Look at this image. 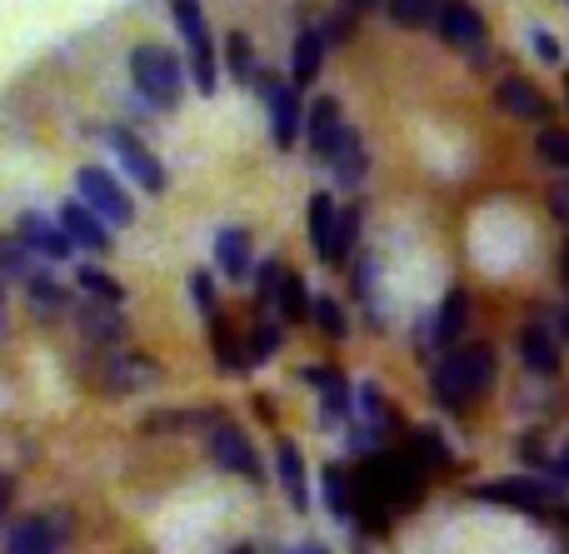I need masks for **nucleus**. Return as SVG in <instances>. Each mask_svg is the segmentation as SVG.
I'll use <instances>...</instances> for the list:
<instances>
[{
	"instance_id": "24",
	"label": "nucleus",
	"mask_w": 569,
	"mask_h": 554,
	"mask_svg": "<svg viewBox=\"0 0 569 554\" xmlns=\"http://www.w3.org/2000/svg\"><path fill=\"white\" fill-rule=\"evenodd\" d=\"M465 315H470V295L465 290H450L445 295V305H440V315H435V325H430V345H440V350H450L455 340L465 335Z\"/></svg>"
},
{
	"instance_id": "22",
	"label": "nucleus",
	"mask_w": 569,
	"mask_h": 554,
	"mask_svg": "<svg viewBox=\"0 0 569 554\" xmlns=\"http://www.w3.org/2000/svg\"><path fill=\"white\" fill-rule=\"evenodd\" d=\"M330 170H335V180H340V185H360V180H365V170H370V155H365L360 130L345 125L340 145H335V155H330Z\"/></svg>"
},
{
	"instance_id": "29",
	"label": "nucleus",
	"mask_w": 569,
	"mask_h": 554,
	"mask_svg": "<svg viewBox=\"0 0 569 554\" xmlns=\"http://www.w3.org/2000/svg\"><path fill=\"white\" fill-rule=\"evenodd\" d=\"M320 485H325V505H330V515L340 520V525H350V520H355V500H350V485H345V470L340 465H325Z\"/></svg>"
},
{
	"instance_id": "16",
	"label": "nucleus",
	"mask_w": 569,
	"mask_h": 554,
	"mask_svg": "<svg viewBox=\"0 0 569 554\" xmlns=\"http://www.w3.org/2000/svg\"><path fill=\"white\" fill-rule=\"evenodd\" d=\"M76 325H80V335L100 350H120V340H126V315H120V305L90 300V305L76 310Z\"/></svg>"
},
{
	"instance_id": "42",
	"label": "nucleus",
	"mask_w": 569,
	"mask_h": 554,
	"mask_svg": "<svg viewBox=\"0 0 569 554\" xmlns=\"http://www.w3.org/2000/svg\"><path fill=\"white\" fill-rule=\"evenodd\" d=\"M10 500H16V480L0 470V535H6V515H10Z\"/></svg>"
},
{
	"instance_id": "27",
	"label": "nucleus",
	"mask_w": 569,
	"mask_h": 554,
	"mask_svg": "<svg viewBox=\"0 0 569 554\" xmlns=\"http://www.w3.org/2000/svg\"><path fill=\"white\" fill-rule=\"evenodd\" d=\"M26 290H30V305H36V315H46V320L50 315H70V295L50 275H40V270H36V275L26 280Z\"/></svg>"
},
{
	"instance_id": "39",
	"label": "nucleus",
	"mask_w": 569,
	"mask_h": 554,
	"mask_svg": "<svg viewBox=\"0 0 569 554\" xmlns=\"http://www.w3.org/2000/svg\"><path fill=\"white\" fill-rule=\"evenodd\" d=\"M190 300H196V310L206 320H216V280H210V270H190Z\"/></svg>"
},
{
	"instance_id": "13",
	"label": "nucleus",
	"mask_w": 569,
	"mask_h": 554,
	"mask_svg": "<svg viewBox=\"0 0 569 554\" xmlns=\"http://www.w3.org/2000/svg\"><path fill=\"white\" fill-rule=\"evenodd\" d=\"M96 375H100V390H110V395H130V390L156 385L160 365L150 355H120V350H110V360L96 370Z\"/></svg>"
},
{
	"instance_id": "5",
	"label": "nucleus",
	"mask_w": 569,
	"mask_h": 554,
	"mask_svg": "<svg viewBox=\"0 0 569 554\" xmlns=\"http://www.w3.org/2000/svg\"><path fill=\"white\" fill-rule=\"evenodd\" d=\"M76 190H80V200H86V205L96 210L110 230H126L130 220H136V205H130L126 185H120L106 165H80L76 170Z\"/></svg>"
},
{
	"instance_id": "9",
	"label": "nucleus",
	"mask_w": 569,
	"mask_h": 554,
	"mask_svg": "<svg viewBox=\"0 0 569 554\" xmlns=\"http://www.w3.org/2000/svg\"><path fill=\"white\" fill-rule=\"evenodd\" d=\"M300 380H305V385L320 390V400H325V405H320V425H325V430H340L345 420L355 415L350 380H345L340 370H330V365H305V370H300Z\"/></svg>"
},
{
	"instance_id": "10",
	"label": "nucleus",
	"mask_w": 569,
	"mask_h": 554,
	"mask_svg": "<svg viewBox=\"0 0 569 554\" xmlns=\"http://www.w3.org/2000/svg\"><path fill=\"white\" fill-rule=\"evenodd\" d=\"M340 135H345L340 100H335V95L310 100V110H305V150H310V160H325V165H330V155H335V145H340Z\"/></svg>"
},
{
	"instance_id": "37",
	"label": "nucleus",
	"mask_w": 569,
	"mask_h": 554,
	"mask_svg": "<svg viewBox=\"0 0 569 554\" xmlns=\"http://www.w3.org/2000/svg\"><path fill=\"white\" fill-rule=\"evenodd\" d=\"M415 465H430V470L450 465V450H445V440L435 435V430H420V435H415Z\"/></svg>"
},
{
	"instance_id": "12",
	"label": "nucleus",
	"mask_w": 569,
	"mask_h": 554,
	"mask_svg": "<svg viewBox=\"0 0 569 554\" xmlns=\"http://www.w3.org/2000/svg\"><path fill=\"white\" fill-rule=\"evenodd\" d=\"M435 30H440V40L455 50H475V56L485 50V16L475 6H465V0H445Z\"/></svg>"
},
{
	"instance_id": "4",
	"label": "nucleus",
	"mask_w": 569,
	"mask_h": 554,
	"mask_svg": "<svg viewBox=\"0 0 569 554\" xmlns=\"http://www.w3.org/2000/svg\"><path fill=\"white\" fill-rule=\"evenodd\" d=\"M260 100H266V115H270V145L276 150H295L305 140V100L295 80L280 75H260L256 80Z\"/></svg>"
},
{
	"instance_id": "47",
	"label": "nucleus",
	"mask_w": 569,
	"mask_h": 554,
	"mask_svg": "<svg viewBox=\"0 0 569 554\" xmlns=\"http://www.w3.org/2000/svg\"><path fill=\"white\" fill-rule=\"evenodd\" d=\"M560 270H565V280H569V240H565V250H560Z\"/></svg>"
},
{
	"instance_id": "48",
	"label": "nucleus",
	"mask_w": 569,
	"mask_h": 554,
	"mask_svg": "<svg viewBox=\"0 0 569 554\" xmlns=\"http://www.w3.org/2000/svg\"><path fill=\"white\" fill-rule=\"evenodd\" d=\"M230 554H256V545H236V550H230Z\"/></svg>"
},
{
	"instance_id": "20",
	"label": "nucleus",
	"mask_w": 569,
	"mask_h": 554,
	"mask_svg": "<svg viewBox=\"0 0 569 554\" xmlns=\"http://www.w3.org/2000/svg\"><path fill=\"white\" fill-rule=\"evenodd\" d=\"M276 475L284 485V500L305 515V510H310V490H305V460H300V445H295V440H280L276 445Z\"/></svg>"
},
{
	"instance_id": "14",
	"label": "nucleus",
	"mask_w": 569,
	"mask_h": 554,
	"mask_svg": "<svg viewBox=\"0 0 569 554\" xmlns=\"http://www.w3.org/2000/svg\"><path fill=\"white\" fill-rule=\"evenodd\" d=\"M60 545H66V525L46 515L16 520L6 530V554H60Z\"/></svg>"
},
{
	"instance_id": "30",
	"label": "nucleus",
	"mask_w": 569,
	"mask_h": 554,
	"mask_svg": "<svg viewBox=\"0 0 569 554\" xmlns=\"http://www.w3.org/2000/svg\"><path fill=\"white\" fill-rule=\"evenodd\" d=\"M276 310L284 325H295V320H310V295H305V280L300 275H284L280 295H276Z\"/></svg>"
},
{
	"instance_id": "18",
	"label": "nucleus",
	"mask_w": 569,
	"mask_h": 554,
	"mask_svg": "<svg viewBox=\"0 0 569 554\" xmlns=\"http://www.w3.org/2000/svg\"><path fill=\"white\" fill-rule=\"evenodd\" d=\"M216 270L230 280V285L250 280V270H256V260H250V235L240 225H226L216 235Z\"/></svg>"
},
{
	"instance_id": "15",
	"label": "nucleus",
	"mask_w": 569,
	"mask_h": 554,
	"mask_svg": "<svg viewBox=\"0 0 569 554\" xmlns=\"http://www.w3.org/2000/svg\"><path fill=\"white\" fill-rule=\"evenodd\" d=\"M16 235L36 250V260H70V250H76V245H70V235L60 230V220L40 215V210H26V215H20Z\"/></svg>"
},
{
	"instance_id": "44",
	"label": "nucleus",
	"mask_w": 569,
	"mask_h": 554,
	"mask_svg": "<svg viewBox=\"0 0 569 554\" xmlns=\"http://www.w3.org/2000/svg\"><path fill=\"white\" fill-rule=\"evenodd\" d=\"M290 554H330V550H325L320 540H305V545H300V550H290Z\"/></svg>"
},
{
	"instance_id": "19",
	"label": "nucleus",
	"mask_w": 569,
	"mask_h": 554,
	"mask_svg": "<svg viewBox=\"0 0 569 554\" xmlns=\"http://www.w3.org/2000/svg\"><path fill=\"white\" fill-rule=\"evenodd\" d=\"M335 225H340V205H335L325 190L310 195V205H305V230H310V245L325 265H330V250H335Z\"/></svg>"
},
{
	"instance_id": "35",
	"label": "nucleus",
	"mask_w": 569,
	"mask_h": 554,
	"mask_svg": "<svg viewBox=\"0 0 569 554\" xmlns=\"http://www.w3.org/2000/svg\"><path fill=\"white\" fill-rule=\"evenodd\" d=\"M355 245H360V210H340V225H335V250H330V265H345Z\"/></svg>"
},
{
	"instance_id": "36",
	"label": "nucleus",
	"mask_w": 569,
	"mask_h": 554,
	"mask_svg": "<svg viewBox=\"0 0 569 554\" xmlns=\"http://www.w3.org/2000/svg\"><path fill=\"white\" fill-rule=\"evenodd\" d=\"M284 275H290V270L280 265V255L260 260V265H256V295H260V305H276V295H280Z\"/></svg>"
},
{
	"instance_id": "23",
	"label": "nucleus",
	"mask_w": 569,
	"mask_h": 554,
	"mask_svg": "<svg viewBox=\"0 0 569 554\" xmlns=\"http://www.w3.org/2000/svg\"><path fill=\"white\" fill-rule=\"evenodd\" d=\"M520 360L535 370V375H555L560 370V345L545 325H525L520 330Z\"/></svg>"
},
{
	"instance_id": "2",
	"label": "nucleus",
	"mask_w": 569,
	"mask_h": 554,
	"mask_svg": "<svg viewBox=\"0 0 569 554\" xmlns=\"http://www.w3.org/2000/svg\"><path fill=\"white\" fill-rule=\"evenodd\" d=\"M130 80L136 95L156 110H176L186 95V60L166 46H136L130 50Z\"/></svg>"
},
{
	"instance_id": "8",
	"label": "nucleus",
	"mask_w": 569,
	"mask_h": 554,
	"mask_svg": "<svg viewBox=\"0 0 569 554\" xmlns=\"http://www.w3.org/2000/svg\"><path fill=\"white\" fill-rule=\"evenodd\" d=\"M475 500L485 505H510V510H530V515H550L560 490L545 485V480H490V485L475 490Z\"/></svg>"
},
{
	"instance_id": "3",
	"label": "nucleus",
	"mask_w": 569,
	"mask_h": 554,
	"mask_svg": "<svg viewBox=\"0 0 569 554\" xmlns=\"http://www.w3.org/2000/svg\"><path fill=\"white\" fill-rule=\"evenodd\" d=\"M170 16H176V30H180V40H186V60H190V80H196V90L200 95H216L220 60H216V40H210L200 0H170Z\"/></svg>"
},
{
	"instance_id": "32",
	"label": "nucleus",
	"mask_w": 569,
	"mask_h": 554,
	"mask_svg": "<svg viewBox=\"0 0 569 554\" xmlns=\"http://www.w3.org/2000/svg\"><path fill=\"white\" fill-rule=\"evenodd\" d=\"M30 260H36V250L26 245V240L20 235H0V275H36V270H30Z\"/></svg>"
},
{
	"instance_id": "40",
	"label": "nucleus",
	"mask_w": 569,
	"mask_h": 554,
	"mask_svg": "<svg viewBox=\"0 0 569 554\" xmlns=\"http://www.w3.org/2000/svg\"><path fill=\"white\" fill-rule=\"evenodd\" d=\"M540 160H550V165H560L569 170V130H540Z\"/></svg>"
},
{
	"instance_id": "26",
	"label": "nucleus",
	"mask_w": 569,
	"mask_h": 554,
	"mask_svg": "<svg viewBox=\"0 0 569 554\" xmlns=\"http://www.w3.org/2000/svg\"><path fill=\"white\" fill-rule=\"evenodd\" d=\"M440 6L445 0H385V10H390V20L400 30H425L440 20Z\"/></svg>"
},
{
	"instance_id": "49",
	"label": "nucleus",
	"mask_w": 569,
	"mask_h": 554,
	"mask_svg": "<svg viewBox=\"0 0 569 554\" xmlns=\"http://www.w3.org/2000/svg\"><path fill=\"white\" fill-rule=\"evenodd\" d=\"M0 315H6V295H0Z\"/></svg>"
},
{
	"instance_id": "25",
	"label": "nucleus",
	"mask_w": 569,
	"mask_h": 554,
	"mask_svg": "<svg viewBox=\"0 0 569 554\" xmlns=\"http://www.w3.org/2000/svg\"><path fill=\"white\" fill-rule=\"evenodd\" d=\"M226 66H230V80H240V85H256V80H260L256 46H250L246 30H230V36H226Z\"/></svg>"
},
{
	"instance_id": "17",
	"label": "nucleus",
	"mask_w": 569,
	"mask_h": 554,
	"mask_svg": "<svg viewBox=\"0 0 569 554\" xmlns=\"http://www.w3.org/2000/svg\"><path fill=\"white\" fill-rule=\"evenodd\" d=\"M495 100H500V110L515 115V120H545L550 115V100H545L525 75H505L500 85H495Z\"/></svg>"
},
{
	"instance_id": "11",
	"label": "nucleus",
	"mask_w": 569,
	"mask_h": 554,
	"mask_svg": "<svg viewBox=\"0 0 569 554\" xmlns=\"http://www.w3.org/2000/svg\"><path fill=\"white\" fill-rule=\"evenodd\" d=\"M56 220H60V230L70 235L76 250H90V255H106L110 250V225L86 205V200H66V205L56 210Z\"/></svg>"
},
{
	"instance_id": "45",
	"label": "nucleus",
	"mask_w": 569,
	"mask_h": 554,
	"mask_svg": "<svg viewBox=\"0 0 569 554\" xmlns=\"http://www.w3.org/2000/svg\"><path fill=\"white\" fill-rule=\"evenodd\" d=\"M345 10H355V16H360V10H370V6H380V0H340Z\"/></svg>"
},
{
	"instance_id": "21",
	"label": "nucleus",
	"mask_w": 569,
	"mask_h": 554,
	"mask_svg": "<svg viewBox=\"0 0 569 554\" xmlns=\"http://www.w3.org/2000/svg\"><path fill=\"white\" fill-rule=\"evenodd\" d=\"M320 66H325V36H320V26H305L300 36H295V50H290V80L305 90L315 75H320Z\"/></svg>"
},
{
	"instance_id": "38",
	"label": "nucleus",
	"mask_w": 569,
	"mask_h": 554,
	"mask_svg": "<svg viewBox=\"0 0 569 554\" xmlns=\"http://www.w3.org/2000/svg\"><path fill=\"white\" fill-rule=\"evenodd\" d=\"M355 20H360V16H355V10H330V16H325V26H320V36H325V46H345V40H350L355 36Z\"/></svg>"
},
{
	"instance_id": "41",
	"label": "nucleus",
	"mask_w": 569,
	"mask_h": 554,
	"mask_svg": "<svg viewBox=\"0 0 569 554\" xmlns=\"http://www.w3.org/2000/svg\"><path fill=\"white\" fill-rule=\"evenodd\" d=\"M530 46H535V56H540V60H550V66H555V60H560V40H555L550 30H530Z\"/></svg>"
},
{
	"instance_id": "28",
	"label": "nucleus",
	"mask_w": 569,
	"mask_h": 554,
	"mask_svg": "<svg viewBox=\"0 0 569 554\" xmlns=\"http://www.w3.org/2000/svg\"><path fill=\"white\" fill-rule=\"evenodd\" d=\"M76 285L86 290L90 300H100V305H120V300H126V285H120L116 275H106L100 265H80L76 270Z\"/></svg>"
},
{
	"instance_id": "1",
	"label": "nucleus",
	"mask_w": 569,
	"mask_h": 554,
	"mask_svg": "<svg viewBox=\"0 0 569 554\" xmlns=\"http://www.w3.org/2000/svg\"><path fill=\"white\" fill-rule=\"evenodd\" d=\"M430 385H435V400H440L445 410H465L470 400H480L485 390L495 385V350L490 345L455 350V355H445L440 365H435Z\"/></svg>"
},
{
	"instance_id": "6",
	"label": "nucleus",
	"mask_w": 569,
	"mask_h": 554,
	"mask_svg": "<svg viewBox=\"0 0 569 554\" xmlns=\"http://www.w3.org/2000/svg\"><path fill=\"white\" fill-rule=\"evenodd\" d=\"M210 460H216L220 470H230V475L250 480V485H260L266 480V465H260V450L246 440V430L230 425V420H216L210 425Z\"/></svg>"
},
{
	"instance_id": "43",
	"label": "nucleus",
	"mask_w": 569,
	"mask_h": 554,
	"mask_svg": "<svg viewBox=\"0 0 569 554\" xmlns=\"http://www.w3.org/2000/svg\"><path fill=\"white\" fill-rule=\"evenodd\" d=\"M550 210H555V215H560L565 225H569V185H560V190L550 195Z\"/></svg>"
},
{
	"instance_id": "34",
	"label": "nucleus",
	"mask_w": 569,
	"mask_h": 554,
	"mask_svg": "<svg viewBox=\"0 0 569 554\" xmlns=\"http://www.w3.org/2000/svg\"><path fill=\"white\" fill-rule=\"evenodd\" d=\"M284 350V325H256L246 335V355H250V365H260V360H270V355H280Z\"/></svg>"
},
{
	"instance_id": "31",
	"label": "nucleus",
	"mask_w": 569,
	"mask_h": 554,
	"mask_svg": "<svg viewBox=\"0 0 569 554\" xmlns=\"http://www.w3.org/2000/svg\"><path fill=\"white\" fill-rule=\"evenodd\" d=\"M310 320L330 340H345V330H350V320H345V310H340V300L335 295H310Z\"/></svg>"
},
{
	"instance_id": "7",
	"label": "nucleus",
	"mask_w": 569,
	"mask_h": 554,
	"mask_svg": "<svg viewBox=\"0 0 569 554\" xmlns=\"http://www.w3.org/2000/svg\"><path fill=\"white\" fill-rule=\"evenodd\" d=\"M106 145L116 150L120 170H126V175L136 180L140 190H150V195H160V190H166V165H160V160L150 155V145L136 135V130H126V125H110Z\"/></svg>"
},
{
	"instance_id": "33",
	"label": "nucleus",
	"mask_w": 569,
	"mask_h": 554,
	"mask_svg": "<svg viewBox=\"0 0 569 554\" xmlns=\"http://www.w3.org/2000/svg\"><path fill=\"white\" fill-rule=\"evenodd\" d=\"M210 335H216V365H220V370H246V365H250L246 345H240V340L230 335L220 320H210Z\"/></svg>"
},
{
	"instance_id": "46",
	"label": "nucleus",
	"mask_w": 569,
	"mask_h": 554,
	"mask_svg": "<svg viewBox=\"0 0 569 554\" xmlns=\"http://www.w3.org/2000/svg\"><path fill=\"white\" fill-rule=\"evenodd\" d=\"M555 470H560V475H565V480H569V445H565V450H560V460H555Z\"/></svg>"
}]
</instances>
